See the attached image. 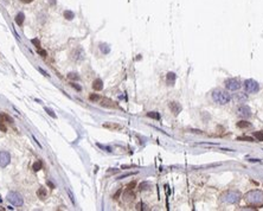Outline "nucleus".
Wrapping results in <instances>:
<instances>
[{
  "instance_id": "obj_1",
  "label": "nucleus",
  "mask_w": 263,
  "mask_h": 211,
  "mask_svg": "<svg viewBox=\"0 0 263 211\" xmlns=\"http://www.w3.org/2000/svg\"><path fill=\"white\" fill-rule=\"evenodd\" d=\"M244 198H245V202L248 204H251L256 207L263 206V191H259V190L250 191L245 195Z\"/></svg>"
},
{
  "instance_id": "obj_2",
  "label": "nucleus",
  "mask_w": 263,
  "mask_h": 211,
  "mask_svg": "<svg viewBox=\"0 0 263 211\" xmlns=\"http://www.w3.org/2000/svg\"><path fill=\"white\" fill-rule=\"evenodd\" d=\"M212 100L218 104H226L231 101V95L223 89H215L212 92Z\"/></svg>"
},
{
  "instance_id": "obj_3",
  "label": "nucleus",
  "mask_w": 263,
  "mask_h": 211,
  "mask_svg": "<svg viewBox=\"0 0 263 211\" xmlns=\"http://www.w3.org/2000/svg\"><path fill=\"white\" fill-rule=\"evenodd\" d=\"M241 198V195L236 191H229V192H225L223 196H222V202L225 203V204H235L240 200Z\"/></svg>"
},
{
  "instance_id": "obj_4",
  "label": "nucleus",
  "mask_w": 263,
  "mask_h": 211,
  "mask_svg": "<svg viewBox=\"0 0 263 211\" xmlns=\"http://www.w3.org/2000/svg\"><path fill=\"white\" fill-rule=\"evenodd\" d=\"M7 199H9V202H10L12 205H14V206H21V205L24 204L23 196H21L20 193H18V192H14V191L9 192V195H7Z\"/></svg>"
},
{
  "instance_id": "obj_5",
  "label": "nucleus",
  "mask_w": 263,
  "mask_h": 211,
  "mask_svg": "<svg viewBox=\"0 0 263 211\" xmlns=\"http://www.w3.org/2000/svg\"><path fill=\"white\" fill-rule=\"evenodd\" d=\"M244 89L249 94H256L259 90V84L255 80H247L244 81Z\"/></svg>"
},
{
  "instance_id": "obj_6",
  "label": "nucleus",
  "mask_w": 263,
  "mask_h": 211,
  "mask_svg": "<svg viewBox=\"0 0 263 211\" xmlns=\"http://www.w3.org/2000/svg\"><path fill=\"white\" fill-rule=\"evenodd\" d=\"M225 87L230 92H236V90L241 88V82L236 78H228L225 81Z\"/></svg>"
},
{
  "instance_id": "obj_7",
  "label": "nucleus",
  "mask_w": 263,
  "mask_h": 211,
  "mask_svg": "<svg viewBox=\"0 0 263 211\" xmlns=\"http://www.w3.org/2000/svg\"><path fill=\"white\" fill-rule=\"evenodd\" d=\"M11 161V156L6 151H0V167H6Z\"/></svg>"
},
{
  "instance_id": "obj_8",
  "label": "nucleus",
  "mask_w": 263,
  "mask_h": 211,
  "mask_svg": "<svg viewBox=\"0 0 263 211\" xmlns=\"http://www.w3.org/2000/svg\"><path fill=\"white\" fill-rule=\"evenodd\" d=\"M237 115L241 116V117H245V119L247 117H250L251 116V109H250V107H248L245 104L240 106L238 109H237Z\"/></svg>"
},
{
  "instance_id": "obj_9",
  "label": "nucleus",
  "mask_w": 263,
  "mask_h": 211,
  "mask_svg": "<svg viewBox=\"0 0 263 211\" xmlns=\"http://www.w3.org/2000/svg\"><path fill=\"white\" fill-rule=\"evenodd\" d=\"M169 109L174 115H178L181 112V106L178 102H171L169 103Z\"/></svg>"
},
{
  "instance_id": "obj_10",
  "label": "nucleus",
  "mask_w": 263,
  "mask_h": 211,
  "mask_svg": "<svg viewBox=\"0 0 263 211\" xmlns=\"http://www.w3.org/2000/svg\"><path fill=\"white\" fill-rule=\"evenodd\" d=\"M93 88H94V90H102L103 89V82H102V80H100V78H96L94 82H93Z\"/></svg>"
},
{
  "instance_id": "obj_11",
  "label": "nucleus",
  "mask_w": 263,
  "mask_h": 211,
  "mask_svg": "<svg viewBox=\"0 0 263 211\" xmlns=\"http://www.w3.org/2000/svg\"><path fill=\"white\" fill-rule=\"evenodd\" d=\"M175 80H177V76H175L174 72H168L166 75V82L169 84V85H173V83L175 82Z\"/></svg>"
},
{
  "instance_id": "obj_12",
  "label": "nucleus",
  "mask_w": 263,
  "mask_h": 211,
  "mask_svg": "<svg viewBox=\"0 0 263 211\" xmlns=\"http://www.w3.org/2000/svg\"><path fill=\"white\" fill-rule=\"evenodd\" d=\"M235 100L237 103H244L248 100V96L245 94H235Z\"/></svg>"
},
{
  "instance_id": "obj_13",
  "label": "nucleus",
  "mask_w": 263,
  "mask_h": 211,
  "mask_svg": "<svg viewBox=\"0 0 263 211\" xmlns=\"http://www.w3.org/2000/svg\"><path fill=\"white\" fill-rule=\"evenodd\" d=\"M24 19H25V16L23 12H19L17 16H16V24L17 25H21L24 23Z\"/></svg>"
},
{
  "instance_id": "obj_14",
  "label": "nucleus",
  "mask_w": 263,
  "mask_h": 211,
  "mask_svg": "<svg viewBox=\"0 0 263 211\" xmlns=\"http://www.w3.org/2000/svg\"><path fill=\"white\" fill-rule=\"evenodd\" d=\"M250 126H251L250 122H248V121H243V120H242V121H238V122H237V127H238V128H249Z\"/></svg>"
},
{
  "instance_id": "obj_15",
  "label": "nucleus",
  "mask_w": 263,
  "mask_h": 211,
  "mask_svg": "<svg viewBox=\"0 0 263 211\" xmlns=\"http://www.w3.org/2000/svg\"><path fill=\"white\" fill-rule=\"evenodd\" d=\"M37 196H38L39 198L44 199V198L46 197V190H45L44 188H39V189H38V191H37Z\"/></svg>"
},
{
  "instance_id": "obj_16",
  "label": "nucleus",
  "mask_w": 263,
  "mask_h": 211,
  "mask_svg": "<svg viewBox=\"0 0 263 211\" xmlns=\"http://www.w3.org/2000/svg\"><path fill=\"white\" fill-rule=\"evenodd\" d=\"M147 116H148V117H152V119H154V120H159V119H160V115H159V113H157V112H150V113H147Z\"/></svg>"
},
{
  "instance_id": "obj_17",
  "label": "nucleus",
  "mask_w": 263,
  "mask_h": 211,
  "mask_svg": "<svg viewBox=\"0 0 263 211\" xmlns=\"http://www.w3.org/2000/svg\"><path fill=\"white\" fill-rule=\"evenodd\" d=\"M64 17L68 19V20H71V19H74V17H75V14H74V12H71V11H64Z\"/></svg>"
},
{
  "instance_id": "obj_18",
  "label": "nucleus",
  "mask_w": 263,
  "mask_h": 211,
  "mask_svg": "<svg viewBox=\"0 0 263 211\" xmlns=\"http://www.w3.org/2000/svg\"><path fill=\"white\" fill-rule=\"evenodd\" d=\"M254 136L258 140V141H263V131H258L254 133Z\"/></svg>"
},
{
  "instance_id": "obj_19",
  "label": "nucleus",
  "mask_w": 263,
  "mask_h": 211,
  "mask_svg": "<svg viewBox=\"0 0 263 211\" xmlns=\"http://www.w3.org/2000/svg\"><path fill=\"white\" fill-rule=\"evenodd\" d=\"M100 49L102 50L103 53H108V52L110 51V49H109V46H108L107 44H101V45H100Z\"/></svg>"
},
{
  "instance_id": "obj_20",
  "label": "nucleus",
  "mask_w": 263,
  "mask_h": 211,
  "mask_svg": "<svg viewBox=\"0 0 263 211\" xmlns=\"http://www.w3.org/2000/svg\"><path fill=\"white\" fill-rule=\"evenodd\" d=\"M33 170L37 172V171H39V170H42V163L40 161H36L35 164H33Z\"/></svg>"
},
{
  "instance_id": "obj_21",
  "label": "nucleus",
  "mask_w": 263,
  "mask_h": 211,
  "mask_svg": "<svg viewBox=\"0 0 263 211\" xmlns=\"http://www.w3.org/2000/svg\"><path fill=\"white\" fill-rule=\"evenodd\" d=\"M0 129H1L3 132H6V131H7V128H6V126H5V121H4V120H0Z\"/></svg>"
},
{
  "instance_id": "obj_22",
  "label": "nucleus",
  "mask_w": 263,
  "mask_h": 211,
  "mask_svg": "<svg viewBox=\"0 0 263 211\" xmlns=\"http://www.w3.org/2000/svg\"><path fill=\"white\" fill-rule=\"evenodd\" d=\"M45 112H46V113H47V114H49V115H50L51 117H53V119H56V117H57V115H56V114H55V113H53V112H52L51 109H49V108H45Z\"/></svg>"
},
{
  "instance_id": "obj_23",
  "label": "nucleus",
  "mask_w": 263,
  "mask_h": 211,
  "mask_svg": "<svg viewBox=\"0 0 263 211\" xmlns=\"http://www.w3.org/2000/svg\"><path fill=\"white\" fill-rule=\"evenodd\" d=\"M135 185H136V182H132V183H129V184L127 185V190H128V191H132V190L135 188Z\"/></svg>"
},
{
  "instance_id": "obj_24",
  "label": "nucleus",
  "mask_w": 263,
  "mask_h": 211,
  "mask_svg": "<svg viewBox=\"0 0 263 211\" xmlns=\"http://www.w3.org/2000/svg\"><path fill=\"white\" fill-rule=\"evenodd\" d=\"M68 77L70 78V80H78L79 77L77 76V74H75V72H71V74H69L68 75Z\"/></svg>"
},
{
  "instance_id": "obj_25",
  "label": "nucleus",
  "mask_w": 263,
  "mask_h": 211,
  "mask_svg": "<svg viewBox=\"0 0 263 211\" xmlns=\"http://www.w3.org/2000/svg\"><path fill=\"white\" fill-rule=\"evenodd\" d=\"M37 51H38V53H39L42 57H46V51H45V50H42V49L37 48Z\"/></svg>"
},
{
  "instance_id": "obj_26",
  "label": "nucleus",
  "mask_w": 263,
  "mask_h": 211,
  "mask_svg": "<svg viewBox=\"0 0 263 211\" xmlns=\"http://www.w3.org/2000/svg\"><path fill=\"white\" fill-rule=\"evenodd\" d=\"M89 99H90L91 101H97V100H100V96L96 95V94H91V95L89 96Z\"/></svg>"
},
{
  "instance_id": "obj_27",
  "label": "nucleus",
  "mask_w": 263,
  "mask_h": 211,
  "mask_svg": "<svg viewBox=\"0 0 263 211\" xmlns=\"http://www.w3.org/2000/svg\"><path fill=\"white\" fill-rule=\"evenodd\" d=\"M238 140H245V141H254V139H252V138H250V136H241V138H238Z\"/></svg>"
},
{
  "instance_id": "obj_28",
  "label": "nucleus",
  "mask_w": 263,
  "mask_h": 211,
  "mask_svg": "<svg viewBox=\"0 0 263 211\" xmlns=\"http://www.w3.org/2000/svg\"><path fill=\"white\" fill-rule=\"evenodd\" d=\"M104 127H107V128H120L119 125H108V124H106Z\"/></svg>"
},
{
  "instance_id": "obj_29",
  "label": "nucleus",
  "mask_w": 263,
  "mask_h": 211,
  "mask_svg": "<svg viewBox=\"0 0 263 211\" xmlns=\"http://www.w3.org/2000/svg\"><path fill=\"white\" fill-rule=\"evenodd\" d=\"M31 42H32V44H35V45H36V46H37V48H39V44H40V43H39V40H38V39H37V38H35V39H32V40H31Z\"/></svg>"
},
{
  "instance_id": "obj_30",
  "label": "nucleus",
  "mask_w": 263,
  "mask_h": 211,
  "mask_svg": "<svg viewBox=\"0 0 263 211\" xmlns=\"http://www.w3.org/2000/svg\"><path fill=\"white\" fill-rule=\"evenodd\" d=\"M21 3H24V4H30V3H32L33 0H20Z\"/></svg>"
},
{
  "instance_id": "obj_31",
  "label": "nucleus",
  "mask_w": 263,
  "mask_h": 211,
  "mask_svg": "<svg viewBox=\"0 0 263 211\" xmlns=\"http://www.w3.org/2000/svg\"><path fill=\"white\" fill-rule=\"evenodd\" d=\"M38 70H39V71H40V72H42V74H43L44 76H49V75H47V72H45V71H44V70H43L42 68H38Z\"/></svg>"
},
{
  "instance_id": "obj_32",
  "label": "nucleus",
  "mask_w": 263,
  "mask_h": 211,
  "mask_svg": "<svg viewBox=\"0 0 263 211\" xmlns=\"http://www.w3.org/2000/svg\"><path fill=\"white\" fill-rule=\"evenodd\" d=\"M4 117L7 120V121H10V122H12L13 120H12V117H10V116H7V115H4Z\"/></svg>"
},
{
  "instance_id": "obj_33",
  "label": "nucleus",
  "mask_w": 263,
  "mask_h": 211,
  "mask_svg": "<svg viewBox=\"0 0 263 211\" xmlns=\"http://www.w3.org/2000/svg\"><path fill=\"white\" fill-rule=\"evenodd\" d=\"M71 85H72V87H74L75 89H77V90H81V87H79V85H76L75 83H71Z\"/></svg>"
},
{
  "instance_id": "obj_34",
  "label": "nucleus",
  "mask_w": 263,
  "mask_h": 211,
  "mask_svg": "<svg viewBox=\"0 0 263 211\" xmlns=\"http://www.w3.org/2000/svg\"><path fill=\"white\" fill-rule=\"evenodd\" d=\"M120 193H121V190H119V191H118V192H116V195H115V196H114V198H115V199H116V198H118V197H119V196H120Z\"/></svg>"
},
{
  "instance_id": "obj_35",
  "label": "nucleus",
  "mask_w": 263,
  "mask_h": 211,
  "mask_svg": "<svg viewBox=\"0 0 263 211\" xmlns=\"http://www.w3.org/2000/svg\"><path fill=\"white\" fill-rule=\"evenodd\" d=\"M47 185H49V186H50V188H52V189H55V185H53V184H52V183H51V182H47Z\"/></svg>"
}]
</instances>
